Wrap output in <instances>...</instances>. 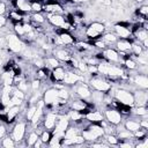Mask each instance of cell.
<instances>
[{
	"label": "cell",
	"mask_w": 148,
	"mask_h": 148,
	"mask_svg": "<svg viewBox=\"0 0 148 148\" xmlns=\"http://www.w3.org/2000/svg\"><path fill=\"white\" fill-rule=\"evenodd\" d=\"M123 125H124V127H125L126 130H128V131H131V132H133V133H134L135 131H138V130L141 128V127H140V119H138L136 116H134V117H132V118H131V117L127 118Z\"/></svg>",
	"instance_id": "2e32d148"
},
{
	"label": "cell",
	"mask_w": 148,
	"mask_h": 148,
	"mask_svg": "<svg viewBox=\"0 0 148 148\" xmlns=\"http://www.w3.org/2000/svg\"><path fill=\"white\" fill-rule=\"evenodd\" d=\"M7 21H8V18H7L6 16H3V15H0V28H3V27H6V24H7Z\"/></svg>",
	"instance_id": "d6a6232c"
},
{
	"label": "cell",
	"mask_w": 148,
	"mask_h": 148,
	"mask_svg": "<svg viewBox=\"0 0 148 148\" xmlns=\"http://www.w3.org/2000/svg\"><path fill=\"white\" fill-rule=\"evenodd\" d=\"M7 12V3L5 1H0V15H3Z\"/></svg>",
	"instance_id": "1f68e13d"
},
{
	"label": "cell",
	"mask_w": 148,
	"mask_h": 148,
	"mask_svg": "<svg viewBox=\"0 0 148 148\" xmlns=\"http://www.w3.org/2000/svg\"><path fill=\"white\" fill-rule=\"evenodd\" d=\"M0 1H1V0H0Z\"/></svg>",
	"instance_id": "d590c367"
},
{
	"label": "cell",
	"mask_w": 148,
	"mask_h": 148,
	"mask_svg": "<svg viewBox=\"0 0 148 148\" xmlns=\"http://www.w3.org/2000/svg\"><path fill=\"white\" fill-rule=\"evenodd\" d=\"M60 60L57 59L54 56H49L46 58H44V67H47L49 69H52L54 67L60 66Z\"/></svg>",
	"instance_id": "44dd1931"
},
{
	"label": "cell",
	"mask_w": 148,
	"mask_h": 148,
	"mask_svg": "<svg viewBox=\"0 0 148 148\" xmlns=\"http://www.w3.org/2000/svg\"><path fill=\"white\" fill-rule=\"evenodd\" d=\"M74 89V92L77 97L83 98V99H89L90 95H91V90L89 88L88 84H86V82L83 81H79L77 83H75L74 86H72Z\"/></svg>",
	"instance_id": "52a82bcc"
},
{
	"label": "cell",
	"mask_w": 148,
	"mask_h": 148,
	"mask_svg": "<svg viewBox=\"0 0 148 148\" xmlns=\"http://www.w3.org/2000/svg\"><path fill=\"white\" fill-rule=\"evenodd\" d=\"M103 114H104V119L108 120L112 125H116L117 126V125H119L123 121V116L120 114V112L117 109L108 108Z\"/></svg>",
	"instance_id": "ba28073f"
},
{
	"label": "cell",
	"mask_w": 148,
	"mask_h": 148,
	"mask_svg": "<svg viewBox=\"0 0 148 148\" xmlns=\"http://www.w3.org/2000/svg\"><path fill=\"white\" fill-rule=\"evenodd\" d=\"M103 52V56H104V59L109 62H113V64H117V62H121L123 64V60L119 56V52L114 49V47H105L104 50H102Z\"/></svg>",
	"instance_id": "30bf717a"
},
{
	"label": "cell",
	"mask_w": 148,
	"mask_h": 148,
	"mask_svg": "<svg viewBox=\"0 0 148 148\" xmlns=\"http://www.w3.org/2000/svg\"><path fill=\"white\" fill-rule=\"evenodd\" d=\"M104 136L106 138L105 140H106L108 145H110V146H117L119 142V139L117 138L116 134H105Z\"/></svg>",
	"instance_id": "f1b7e54d"
},
{
	"label": "cell",
	"mask_w": 148,
	"mask_h": 148,
	"mask_svg": "<svg viewBox=\"0 0 148 148\" xmlns=\"http://www.w3.org/2000/svg\"><path fill=\"white\" fill-rule=\"evenodd\" d=\"M88 83L94 90H97V91H101V92H104V94L109 92L111 90V88H112V86L104 77H101L99 75L91 77Z\"/></svg>",
	"instance_id": "277c9868"
},
{
	"label": "cell",
	"mask_w": 148,
	"mask_h": 148,
	"mask_svg": "<svg viewBox=\"0 0 148 148\" xmlns=\"http://www.w3.org/2000/svg\"><path fill=\"white\" fill-rule=\"evenodd\" d=\"M1 146L5 147V148H13V147L16 146V142L13 140V138L10 135L7 134L6 136H3L1 139Z\"/></svg>",
	"instance_id": "4316f807"
},
{
	"label": "cell",
	"mask_w": 148,
	"mask_h": 148,
	"mask_svg": "<svg viewBox=\"0 0 148 148\" xmlns=\"http://www.w3.org/2000/svg\"><path fill=\"white\" fill-rule=\"evenodd\" d=\"M113 97L121 104H125V105H130V106H134V97H133V92L127 90V89H124V88H120V89H116L114 90V95Z\"/></svg>",
	"instance_id": "5b68a950"
},
{
	"label": "cell",
	"mask_w": 148,
	"mask_h": 148,
	"mask_svg": "<svg viewBox=\"0 0 148 148\" xmlns=\"http://www.w3.org/2000/svg\"><path fill=\"white\" fill-rule=\"evenodd\" d=\"M79 81H82V76L80 75V72L74 68V69H67L65 73V77L62 80V84L64 86H74L75 83H77Z\"/></svg>",
	"instance_id": "8992f818"
},
{
	"label": "cell",
	"mask_w": 148,
	"mask_h": 148,
	"mask_svg": "<svg viewBox=\"0 0 148 148\" xmlns=\"http://www.w3.org/2000/svg\"><path fill=\"white\" fill-rule=\"evenodd\" d=\"M60 114H58L57 112L54 111H47L44 113V117H43V126L45 130H50L52 131L59 119Z\"/></svg>",
	"instance_id": "9c48e42d"
},
{
	"label": "cell",
	"mask_w": 148,
	"mask_h": 148,
	"mask_svg": "<svg viewBox=\"0 0 148 148\" xmlns=\"http://www.w3.org/2000/svg\"><path fill=\"white\" fill-rule=\"evenodd\" d=\"M31 13H40L43 12V3L39 2H30Z\"/></svg>",
	"instance_id": "f546056e"
},
{
	"label": "cell",
	"mask_w": 148,
	"mask_h": 148,
	"mask_svg": "<svg viewBox=\"0 0 148 148\" xmlns=\"http://www.w3.org/2000/svg\"><path fill=\"white\" fill-rule=\"evenodd\" d=\"M52 131H50V130H44L40 134H39V139L42 140V142L44 143V145H49V142H50V140L52 139Z\"/></svg>",
	"instance_id": "83f0119b"
},
{
	"label": "cell",
	"mask_w": 148,
	"mask_h": 148,
	"mask_svg": "<svg viewBox=\"0 0 148 148\" xmlns=\"http://www.w3.org/2000/svg\"><path fill=\"white\" fill-rule=\"evenodd\" d=\"M27 126H28V120L23 119V120H16L12 131H10V136L13 138V140L15 142H20L24 140V136L27 134Z\"/></svg>",
	"instance_id": "6da1fadb"
},
{
	"label": "cell",
	"mask_w": 148,
	"mask_h": 148,
	"mask_svg": "<svg viewBox=\"0 0 148 148\" xmlns=\"http://www.w3.org/2000/svg\"><path fill=\"white\" fill-rule=\"evenodd\" d=\"M46 21L52 27H62V24L66 22L64 14H46Z\"/></svg>",
	"instance_id": "9a60e30c"
},
{
	"label": "cell",
	"mask_w": 148,
	"mask_h": 148,
	"mask_svg": "<svg viewBox=\"0 0 148 148\" xmlns=\"http://www.w3.org/2000/svg\"><path fill=\"white\" fill-rule=\"evenodd\" d=\"M84 118L87 120H89L90 123H96V124H99L103 119H104V114L103 112L98 111V110H90L86 116Z\"/></svg>",
	"instance_id": "e0dca14e"
},
{
	"label": "cell",
	"mask_w": 148,
	"mask_h": 148,
	"mask_svg": "<svg viewBox=\"0 0 148 148\" xmlns=\"http://www.w3.org/2000/svg\"><path fill=\"white\" fill-rule=\"evenodd\" d=\"M14 81V73L13 71H3L0 74V82L2 86H13Z\"/></svg>",
	"instance_id": "ffe728a7"
},
{
	"label": "cell",
	"mask_w": 148,
	"mask_h": 148,
	"mask_svg": "<svg viewBox=\"0 0 148 148\" xmlns=\"http://www.w3.org/2000/svg\"><path fill=\"white\" fill-rule=\"evenodd\" d=\"M132 36H133V38H134L135 40H138V42L141 43V42H143L145 39H148V30L141 28L140 30H138L136 32H134Z\"/></svg>",
	"instance_id": "cb8c5ba5"
},
{
	"label": "cell",
	"mask_w": 148,
	"mask_h": 148,
	"mask_svg": "<svg viewBox=\"0 0 148 148\" xmlns=\"http://www.w3.org/2000/svg\"><path fill=\"white\" fill-rule=\"evenodd\" d=\"M38 138H39V135L34 131V130H31V131H29V133H28V135H27V139L24 140V142H25V145L27 146H34V143L38 140Z\"/></svg>",
	"instance_id": "484cf974"
},
{
	"label": "cell",
	"mask_w": 148,
	"mask_h": 148,
	"mask_svg": "<svg viewBox=\"0 0 148 148\" xmlns=\"http://www.w3.org/2000/svg\"><path fill=\"white\" fill-rule=\"evenodd\" d=\"M101 38L106 43V45H110V44H116V42L118 40V37L117 35L112 31H104V34L101 36Z\"/></svg>",
	"instance_id": "7402d4cb"
},
{
	"label": "cell",
	"mask_w": 148,
	"mask_h": 148,
	"mask_svg": "<svg viewBox=\"0 0 148 148\" xmlns=\"http://www.w3.org/2000/svg\"><path fill=\"white\" fill-rule=\"evenodd\" d=\"M133 97H134V106H140V105H146L147 106V101H148V95H147V89H135L133 91Z\"/></svg>",
	"instance_id": "8fae6325"
},
{
	"label": "cell",
	"mask_w": 148,
	"mask_h": 148,
	"mask_svg": "<svg viewBox=\"0 0 148 148\" xmlns=\"http://www.w3.org/2000/svg\"><path fill=\"white\" fill-rule=\"evenodd\" d=\"M134 15L138 16V17H140V18H147V15H148V6L146 3L139 6L138 8H135Z\"/></svg>",
	"instance_id": "603a6c76"
},
{
	"label": "cell",
	"mask_w": 148,
	"mask_h": 148,
	"mask_svg": "<svg viewBox=\"0 0 148 148\" xmlns=\"http://www.w3.org/2000/svg\"><path fill=\"white\" fill-rule=\"evenodd\" d=\"M43 145H44V143H43V142H42V140L38 138V140L34 143V147H35V148H37V147H40V146H43Z\"/></svg>",
	"instance_id": "836d02e7"
},
{
	"label": "cell",
	"mask_w": 148,
	"mask_h": 148,
	"mask_svg": "<svg viewBox=\"0 0 148 148\" xmlns=\"http://www.w3.org/2000/svg\"><path fill=\"white\" fill-rule=\"evenodd\" d=\"M133 1H135V2H142V1H145V0H133Z\"/></svg>",
	"instance_id": "e575fe53"
},
{
	"label": "cell",
	"mask_w": 148,
	"mask_h": 148,
	"mask_svg": "<svg viewBox=\"0 0 148 148\" xmlns=\"http://www.w3.org/2000/svg\"><path fill=\"white\" fill-rule=\"evenodd\" d=\"M128 80L131 82H133L140 89H147L148 88V79H147V75L146 74L135 73L132 77H128Z\"/></svg>",
	"instance_id": "5bb4252c"
},
{
	"label": "cell",
	"mask_w": 148,
	"mask_h": 148,
	"mask_svg": "<svg viewBox=\"0 0 148 148\" xmlns=\"http://www.w3.org/2000/svg\"><path fill=\"white\" fill-rule=\"evenodd\" d=\"M6 40H7V47H8V50L12 51V52H14V53L21 52L24 49V46H25L24 42L17 35H15V34H8L6 36Z\"/></svg>",
	"instance_id": "3957f363"
},
{
	"label": "cell",
	"mask_w": 148,
	"mask_h": 148,
	"mask_svg": "<svg viewBox=\"0 0 148 148\" xmlns=\"http://www.w3.org/2000/svg\"><path fill=\"white\" fill-rule=\"evenodd\" d=\"M7 133H8V131H7V128H6V124L0 123V140H1L3 136H6Z\"/></svg>",
	"instance_id": "4dcf8cb0"
},
{
	"label": "cell",
	"mask_w": 148,
	"mask_h": 148,
	"mask_svg": "<svg viewBox=\"0 0 148 148\" xmlns=\"http://www.w3.org/2000/svg\"><path fill=\"white\" fill-rule=\"evenodd\" d=\"M113 32L117 35L118 38H130L132 36L131 31L128 28L126 27H123V25H119V24H114L113 25Z\"/></svg>",
	"instance_id": "d6986e66"
},
{
	"label": "cell",
	"mask_w": 148,
	"mask_h": 148,
	"mask_svg": "<svg viewBox=\"0 0 148 148\" xmlns=\"http://www.w3.org/2000/svg\"><path fill=\"white\" fill-rule=\"evenodd\" d=\"M105 31V25L101 22H90L87 28H86V37L87 40H91V39H96L99 38Z\"/></svg>",
	"instance_id": "7a4b0ae2"
},
{
	"label": "cell",
	"mask_w": 148,
	"mask_h": 148,
	"mask_svg": "<svg viewBox=\"0 0 148 148\" xmlns=\"http://www.w3.org/2000/svg\"><path fill=\"white\" fill-rule=\"evenodd\" d=\"M65 73H66V68L64 66H58V67H54L51 69V73L49 75V79L51 80L52 83H56V82H62L64 77H65Z\"/></svg>",
	"instance_id": "7c38bea8"
},
{
	"label": "cell",
	"mask_w": 148,
	"mask_h": 148,
	"mask_svg": "<svg viewBox=\"0 0 148 148\" xmlns=\"http://www.w3.org/2000/svg\"><path fill=\"white\" fill-rule=\"evenodd\" d=\"M133 42V36H131L130 38H118V40L116 42V50L118 52H130Z\"/></svg>",
	"instance_id": "4fadbf2b"
},
{
	"label": "cell",
	"mask_w": 148,
	"mask_h": 148,
	"mask_svg": "<svg viewBox=\"0 0 148 148\" xmlns=\"http://www.w3.org/2000/svg\"><path fill=\"white\" fill-rule=\"evenodd\" d=\"M86 142V140L83 139V136L81 134H76L72 138H68V139H65L62 140V146H80V145H83Z\"/></svg>",
	"instance_id": "ac0fdd59"
},
{
	"label": "cell",
	"mask_w": 148,
	"mask_h": 148,
	"mask_svg": "<svg viewBox=\"0 0 148 148\" xmlns=\"http://www.w3.org/2000/svg\"><path fill=\"white\" fill-rule=\"evenodd\" d=\"M30 21L38 23V24H44L46 22V17L43 15V13H30Z\"/></svg>",
	"instance_id": "d4e9b609"
}]
</instances>
